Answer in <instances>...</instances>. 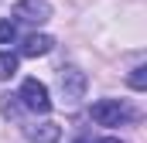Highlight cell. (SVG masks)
Segmentation results:
<instances>
[{
  "mask_svg": "<svg viewBox=\"0 0 147 143\" xmlns=\"http://www.w3.org/2000/svg\"><path fill=\"white\" fill-rule=\"evenodd\" d=\"M86 85H89L86 72H79L75 65L58 68V92H62V102H65V106H75V102L86 99Z\"/></svg>",
  "mask_w": 147,
  "mask_h": 143,
  "instance_id": "1",
  "label": "cell"
},
{
  "mask_svg": "<svg viewBox=\"0 0 147 143\" xmlns=\"http://www.w3.org/2000/svg\"><path fill=\"white\" fill-rule=\"evenodd\" d=\"M17 99L24 102V109H31V112H41V116L51 109L48 85H45V82H38V78H24V82H21V92H17Z\"/></svg>",
  "mask_w": 147,
  "mask_h": 143,
  "instance_id": "2",
  "label": "cell"
},
{
  "mask_svg": "<svg viewBox=\"0 0 147 143\" xmlns=\"http://www.w3.org/2000/svg\"><path fill=\"white\" fill-rule=\"evenodd\" d=\"M92 119L99 126H120L130 119V109L120 99H99V102H92Z\"/></svg>",
  "mask_w": 147,
  "mask_h": 143,
  "instance_id": "3",
  "label": "cell"
},
{
  "mask_svg": "<svg viewBox=\"0 0 147 143\" xmlns=\"http://www.w3.org/2000/svg\"><path fill=\"white\" fill-rule=\"evenodd\" d=\"M14 17L28 21V24H45L51 17V7H48V0H21L14 7Z\"/></svg>",
  "mask_w": 147,
  "mask_h": 143,
  "instance_id": "4",
  "label": "cell"
},
{
  "mask_svg": "<svg viewBox=\"0 0 147 143\" xmlns=\"http://www.w3.org/2000/svg\"><path fill=\"white\" fill-rule=\"evenodd\" d=\"M51 48H55V41L48 34H28L24 44H21V55H24V58H38V55H48Z\"/></svg>",
  "mask_w": 147,
  "mask_h": 143,
  "instance_id": "5",
  "label": "cell"
},
{
  "mask_svg": "<svg viewBox=\"0 0 147 143\" xmlns=\"http://www.w3.org/2000/svg\"><path fill=\"white\" fill-rule=\"evenodd\" d=\"M28 140L31 143H58L62 140V126H58V123H41L38 130H31Z\"/></svg>",
  "mask_w": 147,
  "mask_h": 143,
  "instance_id": "6",
  "label": "cell"
},
{
  "mask_svg": "<svg viewBox=\"0 0 147 143\" xmlns=\"http://www.w3.org/2000/svg\"><path fill=\"white\" fill-rule=\"evenodd\" d=\"M17 75V55L14 51H0V82Z\"/></svg>",
  "mask_w": 147,
  "mask_h": 143,
  "instance_id": "7",
  "label": "cell"
},
{
  "mask_svg": "<svg viewBox=\"0 0 147 143\" xmlns=\"http://www.w3.org/2000/svg\"><path fill=\"white\" fill-rule=\"evenodd\" d=\"M17 37V27H14V21L10 17H0V44H10Z\"/></svg>",
  "mask_w": 147,
  "mask_h": 143,
  "instance_id": "8",
  "label": "cell"
},
{
  "mask_svg": "<svg viewBox=\"0 0 147 143\" xmlns=\"http://www.w3.org/2000/svg\"><path fill=\"white\" fill-rule=\"evenodd\" d=\"M130 85H134L137 92H144V89H147V65H137V68H134V75H130Z\"/></svg>",
  "mask_w": 147,
  "mask_h": 143,
  "instance_id": "9",
  "label": "cell"
},
{
  "mask_svg": "<svg viewBox=\"0 0 147 143\" xmlns=\"http://www.w3.org/2000/svg\"><path fill=\"white\" fill-rule=\"evenodd\" d=\"M96 143H120V140H113V136H103V140H96Z\"/></svg>",
  "mask_w": 147,
  "mask_h": 143,
  "instance_id": "10",
  "label": "cell"
}]
</instances>
